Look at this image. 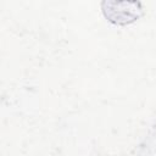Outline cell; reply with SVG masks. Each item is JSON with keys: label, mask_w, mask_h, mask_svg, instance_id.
Returning a JSON list of instances; mask_svg holds the SVG:
<instances>
[{"label": "cell", "mask_w": 156, "mask_h": 156, "mask_svg": "<svg viewBox=\"0 0 156 156\" xmlns=\"http://www.w3.org/2000/svg\"><path fill=\"white\" fill-rule=\"evenodd\" d=\"M104 5H106V9H104V12L106 15V17L115 23H119V24H124V23H129L135 21L141 12V7L139 2L133 1L132 5L126 10V9H115L110 2H104Z\"/></svg>", "instance_id": "1"}]
</instances>
